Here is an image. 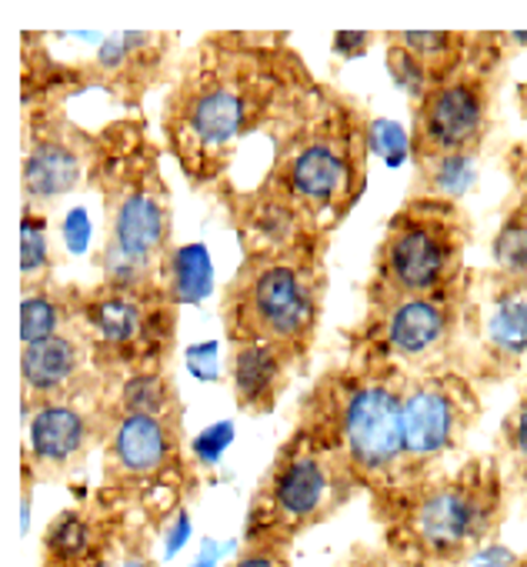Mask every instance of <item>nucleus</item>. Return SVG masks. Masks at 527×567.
Instances as JSON below:
<instances>
[{"label": "nucleus", "instance_id": "nucleus-1", "mask_svg": "<svg viewBox=\"0 0 527 567\" xmlns=\"http://www.w3.org/2000/svg\"><path fill=\"white\" fill-rule=\"evenodd\" d=\"M324 81L281 31L204 34L177 64L161 104V144L194 190L234 181L240 151L294 124Z\"/></svg>", "mask_w": 527, "mask_h": 567}, {"label": "nucleus", "instance_id": "nucleus-2", "mask_svg": "<svg viewBox=\"0 0 527 567\" xmlns=\"http://www.w3.org/2000/svg\"><path fill=\"white\" fill-rule=\"evenodd\" d=\"M164 154L141 114H121L91 131L87 187L97 194L104 217L97 267L111 284L164 288V267L174 254V200Z\"/></svg>", "mask_w": 527, "mask_h": 567}, {"label": "nucleus", "instance_id": "nucleus-3", "mask_svg": "<svg viewBox=\"0 0 527 567\" xmlns=\"http://www.w3.org/2000/svg\"><path fill=\"white\" fill-rule=\"evenodd\" d=\"M271 144V167L250 190L298 220L304 234L331 240L368 187L374 121L364 104L324 84L314 104Z\"/></svg>", "mask_w": 527, "mask_h": 567}, {"label": "nucleus", "instance_id": "nucleus-4", "mask_svg": "<svg viewBox=\"0 0 527 567\" xmlns=\"http://www.w3.org/2000/svg\"><path fill=\"white\" fill-rule=\"evenodd\" d=\"M407 378L397 364L344 354L318 374L294 411V427L308 431L351 471L371 501L374 520L397 481Z\"/></svg>", "mask_w": 527, "mask_h": 567}, {"label": "nucleus", "instance_id": "nucleus-5", "mask_svg": "<svg viewBox=\"0 0 527 567\" xmlns=\"http://www.w3.org/2000/svg\"><path fill=\"white\" fill-rule=\"evenodd\" d=\"M328 237L304 234L281 247L240 254L220 291V324L230 344H271L301 374L311 364L328 301Z\"/></svg>", "mask_w": 527, "mask_h": 567}, {"label": "nucleus", "instance_id": "nucleus-6", "mask_svg": "<svg viewBox=\"0 0 527 567\" xmlns=\"http://www.w3.org/2000/svg\"><path fill=\"white\" fill-rule=\"evenodd\" d=\"M514 491L487 454H467L457 467L417 487L378 524L381 547L404 567H464L497 544Z\"/></svg>", "mask_w": 527, "mask_h": 567}, {"label": "nucleus", "instance_id": "nucleus-7", "mask_svg": "<svg viewBox=\"0 0 527 567\" xmlns=\"http://www.w3.org/2000/svg\"><path fill=\"white\" fill-rule=\"evenodd\" d=\"M474 227L461 200L437 194H407L388 217L374 247L364 305L391 298L434 295L457 284L467 267Z\"/></svg>", "mask_w": 527, "mask_h": 567}, {"label": "nucleus", "instance_id": "nucleus-8", "mask_svg": "<svg viewBox=\"0 0 527 567\" xmlns=\"http://www.w3.org/2000/svg\"><path fill=\"white\" fill-rule=\"evenodd\" d=\"M358 494L361 487L351 471L308 431L291 424V434L247 501L240 544L294 547L298 537L334 520Z\"/></svg>", "mask_w": 527, "mask_h": 567}, {"label": "nucleus", "instance_id": "nucleus-9", "mask_svg": "<svg viewBox=\"0 0 527 567\" xmlns=\"http://www.w3.org/2000/svg\"><path fill=\"white\" fill-rule=\"evenodd\" d=\"M527 48V34H474V48L461 71L411 104L407 151L417 167L474 164L494 131L497 84L507 54Z\"/></svg>", "mask_w": 527, "mask_h": 567}, {"label": "nucleus", "instance_id": "nucleus-10", "mask_svg": "<svg viewBox=\"0 0 527 567\" xmlns=\"http://www.w3.org/2000/svg\"><path fill=\"white\" fill-rule=\"evenodd\" d=\"M194 491L197 474L184 444V417L127 414L107 404L97 494L157 527L184 507Z\"/></svg>", "mask_w": 527, "mask_h": 567}, {"label": "nucleus", "instance_id": "nucleus-11", "mask_svg": "<svg viewBox=\"0 0 527 567\" xmlns=\"http://www.w3.org/2000/svg\"><path fill=\"white\" fill-rule=\"evenodd\" d=\"M471 280L474 270L434 295L364 305L361 321L341 334L344 354L397 364L404 374L457 368Z\"/></svg>", "mask_w": 527, "mask_h": 567}, {"label": "nucleus", "instance_id": "nucleus-12", "mask_svg": "<svg viewBox=\"0 0 527 567\" xmlns=\"http://www.w3.org/2000/svg\"><path fill=\"white\" fill-rule=\"evenodd\" d=\"M484 417L480 388L461 371L444 368L431 374H411L404 388L401 417V464L388 507L374 524H381L397 501L431 484L434 477L457 467L467 454V441Z\"/></svg>", "mask_w": 527, "mask_h": 567}, {"label": "nucleus", "instance_id": "nucleus-13", "mask_svg": "<svg viewBox=\"0 0 527 567\" xmlns=\"http://www.w3.org/2000/svg\"><path fill=\"white\" fill-rule=\"evenodd\" d=\"M177 301L167 288L91 284L81 288L78 331L91 344L104 378L121 381L141 371H167L177 348Z\"/></svg>", "mask_w": 527, "mask_h": 567}, {"label": "nucleus", "instance_id": "nucleus-14", "mask_svg": "<svg viewBox=\"0 0 527 567\" xmlns=\"http://www.w3.org/2000/svg\"><path fill=\"white\" fill-rule=\"evenodd\" d=\"M527 364V277L497 267L474 270L464 308L461 371L480 384H500Z\"/></svg>", "mask_w": 527, "mask_h": 567}, {"label": "nucleus", "instance_id": "nucleus-15", "mask_svg": "<svg viewBox=\"0 0 527 567\" xmlns=\"http://www.w3.org/2000/svg\"><path fill=\"white\" fill-rule=\"evenodd\" d=\"M91 131L74 124L64 101L24 104V207L51 214L64 197L87 184Z\"/></svg>", "mask_w": 527, "mask_h": 567}, {"label": "nucleus", "instance_id": "nucleus-16", "mask_svg": "<svg viewBox=\"0 0 527 567\" xmlns=\"http://www.w3.org/2000/svg\"><path fill=\"white\" fill-rule=\"evenodd\" d=\"M107 394L44 404L24 414L21 481L28 494H34L41 484L71 477L94 451H101L107 434Z\"/></svg>", "mask_w": 527, "mask_h": 567}, {"label": "nucleus", "instance_id": "nucleus-17", "mask_svg": "<svg viewBox=\"0 0 527 567\" xmlns=\"http://www.w3.org/2000/svg\"><path fill=\"white\" fill-rule=\"evenodd\" d=\"M131 517L101 494L61 507L44 524L38 567H117L134 530Z\"/></svg>", "mask_w": 527, "mask_h": 567}, {"label": "nucleus", "instance_id": "nucleus-18", "mask_svg": "<svg viewBox=\"0 0 527 567\" xmlns=\"http://www.w3.org/2000/svg\"><path fill=\"white\" fill-rule=\"evenodd\" d=\"M111 378L101 374L94 364L91 344L78 328L24 344L21 351V408L24 414L61 404V401H81V398H104L111 391Z\"/></svg>", "mask_w": 527, "mask_h": 567}, {"label": "nucleus", "instance_id": "nucleus-19", "mask_svg": "<svg viewBox=\"0 0 527 567\" xmlns=\"http://www.w3.org/2000/svg\"><path fill=\"white\" fill-rule=\"evenodd\" d=\"M91 71L94 87L107 91L117 104L127 107V114H137L144 97L157 84H170L177 74V38L174 34H114L104 38V44L94 51L91 61H84Z\"/></svg>", "mask_w": 527, "mask_h": 567}, {"label": "nucleus", "instance_id": "nucleus-20", "mask_svg": "<svg viewBox=\"0 0 527 567\" xmlns=\"http://www.w3.org/2000/svg\"><path fill=\"white\" fill-rule=\"evenodd\" d=\"M474 34L464 31H391L384 34V58L391 81L414 101L444 84L464 68Z\"/></svg>", "mask_w": 527, "mask_h": 567}, {"label": "nucleus", "instance_id": "nucleus-21", "mask_svg": "<svg viewBox=\"0 0 527 567\" xmlns=\"http://www.w3.org/2000/svg\"><path fill=\"white\" fill-rule=\"evenodd\" d=\"M301 371L271 344H230L227 348V381L230 398L240 414L264 417L275 414L285 391Z\"/></svg>", "mask_w": 527, "mask_h": 567}, {"label": "nucleus", "instance_id": "nucleus-22", "mask_svg": "<svg viewBox=\"0 0 527 567\" xmlns=\"http://www.w3.org/2000/svg\"><path fill=\"white\" fill-rule=\"evenodd\" d=\"M78 305H81V284L44 280L34 288H24L21 301V344H38L78 328Z\"/></svg>", "mask_w": 527, "mask_h": 567}, {"label": "nucleus", "instance_id": "nucleus-23", "mask_svg": "<svg viewBox=\"0 0 527 567\" xmlns=\"http://www.w3.org/2000/svg\"><path fill=\"white\" fill-rule=\"evenodd\" d=\"M507 174H510V197L500 210V224L490 240V267L527 277V174L510 164Z\"/></svg>", "mask_w": 527, "mask_h": 567}, {"label": "nucleus", "instance_id": "nucleus-24", "mask_svg": "<svg viewBox=\"0 0 527 567\" xmlns=\"http://www.w3.org/2000/svg\"><path fill=\"white\" fill-rule=\"evenodd\" d=\"M107 404L127 414H157V417H184V401L167 371H141L111 384Z\"/></svg>", "mask_w": 527, "mask_h": 567}, {"label": "nucleus", "instance_id": "nucleus-25", "mask_svg": "<svg viewBox=\"0 0 527 567\" xmlns=\"http://www.w3.org/2000/svg\"><path fill=\"white\" fill-rule=\"evenodd\" d=\"M490 454L497 457L514 497L527 501V384L517 391L514 404L500 417Z\"/></svg>", "mask_w": 527, "mask_h": 567}, {"label": "nucleus", "instance_id": "nucleus-26", "mask_svg": "<svg viewBox=\"0 0 527 567\" xmlns=\"http://www.w3.org/2000/svg\"><path fill=\"white\" fill-rule=\"evenodd\" d=\"M54 280V254H51V227L48 214L24 207V247H21V284L34 288V284Z\"/></svg>", "mask_w": 527, "mask_h": 567}, {"label": "nucleus", "instance_id": "nucleus-27", "mask_svg": "<svg viewBox=\"0 0 527 567\" xmlns=\"http://www.w3.org/2000/svg\"><path fill=\"white\" fill-rule=\"evenodd\" d=\"M227 567H294V560L285 544H240Z\"/></svg>", "mask_w": 527, "mask_h": 567}, {"label": "nucleus", "instance_id": "nucleus-28", "mask_svg": "<svg viewBox=\"0 0 527 567\" xmlns=\"http://www.w3.org/2000/svg\"><path fill=\"white\" fill-rule=\"evenodd\" d=\"M371 44H374V34H364V31H348V34H344V31H341V34H334L331 51H334L338 58H344V61H354V58L368 54Z\"/></svg>", "mask_w": 527, "mask_h": 567}, {"label": "nucleus", "instance_id": "nucleus-29", "mask_svg": "<svg viewBox=\"0 0 527 567\" xmlns=\"http://www.w3.org/2000/svg\"><path fill=\"white\" fill-rule=\"evenodd\" d=\"M374 560H378V547H371V544H354L351 554H348L338 567H374Z\"/></svg>", "mask_w": 527, "mask_h": 567}, {"label": "nucleus", "instance_id": "nucleus-30", "mask_svg": "<svg viewBox=\"0 0 527 567\" xmlns=\"http://www.w3.org/2000/svg\"><path fill=\"white\" fill-rule=\"evenodd\" d=\"M514 97H517V111H520V117L527 121V81H520V84H517V94H514Z\"/></svg>", "mask_w": 527, "mask_h": 567}, {"label": "nucleus", "instance_id": "nucleus-31", "mask_svg": "<svg viewBox=\"0 0 527 567\" xmlns=\"http://www.w3.org/2000/svg\"><path fill=\"white\" fill-rule=\"evenodd\" d=\"M374 567H404V564H397L384 547H378V560H374Z\"/></svg>", "mask_w": 527, "mask_h": 567}, {"label": "nucleus", "instance_id": "nucleus-32", "mask_svg": "<svg viewBox=\"0 0 527 567\" xmlns=\"http://www.w3.org/2000/svg\"><path fill=\"white\" fill-rule=\"evenodd\" d=\"M507 567H527V554H517V557H510V564Z\"/></svg>", "mask_w": 527, "mask_h": 567}]
</instances>
